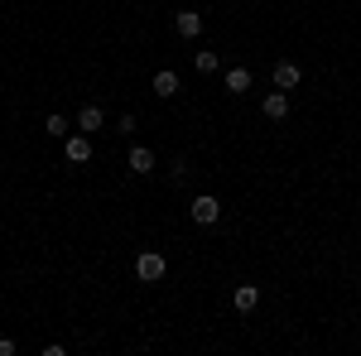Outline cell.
Wrapping results in <instances>:
<instances>
[{
  "label": "cell",
  "instance_id": "obj_5",
  "mask_svg": "<svg viewBox=\"0 0 361 356\" xmlns=\"http://www.w3.org/2000/svg\"><path fill=\"white\" fill-rule=\"evenodd\" d=\"M260 111H265V121H284L289 116V92H265V102H260Z\"/></svg>",
  "mask_w": 361,
  "mask_h": 356
},
{
  "label": "cell",
  "instance_id": "obj_10",
  "mask_svg": "<svg viewBox=\"0 0 361 356\" xmlns=\"http://www.w3.org/2000/svg\"><path fill=\"white\" fill-rule=\"evenodd\" d=\"M154 97H178V73H173V68L154 73Z\"/></svg>",
  "mask_w": 361,
  "mask_h": 356
},
{
  "label": "cell",
  "instance_id": "obj_15",
  "mask_svg": "<svg viewBox=\"0 0 361 356\" xmlns=\"http://www.w3.org/2000/svg\"><path fill=\"white\" fill-rule=\"evenodd\" d=\"M357 289H361V284H357Z\"/></svg>",
  "mask_w": 361,
  "mask_h": 356
},
{
  "label": "cell",
  "instance_id": "obj_13",
  "mask_svg": "<svg viewBox=\"0 0 361 356\" xmlns=\"http://www.w3.org/2000/svg\"><path fill=\"white\" fill-rule=\"evenodd\" d=\"M193 68L202 73V78H207V73H217V68H222V58H217V54H207V49H202V54H193Z\"/></svg>",
  "mask_w": 361,
  "mask_h": 356
},
{
  "label": "cell",
  "instance_id": "obj_3",
  "mask_svg": "<svg viewBox=\"0 0 361 356\" xmlns=\"http://www.w3.org/2000/svg\"><path fill=\"white\" fill-rule=\"evenodd\" d=\"M299 82H304V68L289 63V58H279V63H275V87H279V92H294Z\"/></svg>",
  "mask_w": 361,
  "mask_h": 356
},
{
  "label": "cell",
  "instance_id": "obj_12",
  "mask_svg": "<svg viewBox=\"0 0 361 356\" xmlns=\"http://www.w3.org/2000/svg\"><path fill=\"white\" fill-rule=\"evenodd\" d=\"M226 92H250V68H226Z\"/></svg>",
  "mask_w": 361,
  "mask_h": 356
},
{
  "label": "cell",
  "instance_id": "obj_2",
  "mask_svg": "<svg viewBox=\"0 0 361 356\" xmlns=\"http://www.w3.org/2000/svg\"><path fill=\"white\" fill-rule=\"evenodd\" d=\"M188 217H193L197 226H212V221L222 217V202H217L212 192H197L193 202H188Z\"/></svg>",
  "mask_w": 361,
  "mask_h": 356
},
{
  "label": "cell",
  "instance_id": "obj_6",
  "mask_svg": "<svg viewBox=\"0 0 361 356\" xmlns=\"http://www.w3.org/2000/svg\"><path fill=\"white\" fill-rule=\"evenodd\" d=\"M102 125H106L102 106H97V102H87V106L78 111V130H82V135H92V130H102Z\"/></svg>",
  "mask_w": 361,
  "mask_h": 356
},
{
  "label": "cell",
  "instance_id": "obj_7",
  "mask_svg": "<svg viewBox=\"0 0 361 356\" xmlns=\"http://www.w3.org/2000/svg\"><path fill=\"white\" fill-rule=\"evenodd\" d=\"M130 173H154V149L149 145H130Z\"/></svg>",
  "mask_w": 361,
  "mask_h": 356
},
{
  "label": "cell",
  "instance_id": "obj_4",
  "mask_svg": "<svg viewBox=\"0 0 361 356\" xmlns=\"http://www.w3.org/2000/svg\"><path fill=\"white\" fill-rule=\"evenodd\" d=\"M63 154H68V164H87V159H92V135H82V130L68 135L63 140Z\"/></svg>",
  "mask_w": 361,
  "mask_h": 356
},
{
  "label": "cell",
  "instance_id": "obj_9",
  "mask_svg": "<svg viewBox=\"0 0 361 356\" xmlns=\"http://www.w3.org/2000/svg\"><path fill=\"white\" fill-rule=\"evenodd\" d=\"M231 303H236V313H255V308H260V289H255V284H236Z\"/></svg>",
  "mask_w": 361,
  "mask_h": 356
},
{
  "label": "cell",
  "instance_id": "obj_11",
  "mask_svg": "<svg viewBox=\"0 0 361 356\" xmlns=\"http://www.w3.org/2000/svg\"><path fill=\"white\" fill-rule=\"evenodd\" d=\"M44 130H49L54 140H68V135H73V121H68V116H58V111H54V116L44 121Z\"/></svg>",
  "mask_w": 361,
  "mask_h": 356
},
{
  "label": "cell",
  "instance_id": "obj_8",
  "mask_svg": "<svg viewBox=\"0 0 361 356\" xmlns=\"http://www.w3.org/2000/svg\"><path fill=\"white\" fill-rule=\"evenodd\" d=\"M173 29H178L183 39H197V34H202V15H197V10H178V15H173Z\"/></svg>",
  "mask_w": 361,
  "mask_h": 356
},
{
  "label": "cell",
  "instance_id": "obj_14",
  "mask_svg": "<svg viewBox=\"0 0 361 356\" xmlns=\"http://www.w3.org/2000/svg\"><path fill=\"white\" fill-rule=\"evenodd\" d=\"M15 352V342H10V337H0V356H10Z\"/></svg>",
  "mask_w": 361,
  "mask_h": 356
},
{
  "label": "cell",
  "instance_id": "obj_1",
  "mask_svg": "<svg viewBox=\"0 0 361 356\" xmlns=\"http://www.w3.org/2000/svg\"><path fill=\"white\" fill-rule=\"evenodd\" d=\"M164 270H169V260L159 255V250H145V255L135 260V279H140V284H159Z\"/></svg>",
  "mask_w": 361,
  "mask_h": 356
}]
</instances>
